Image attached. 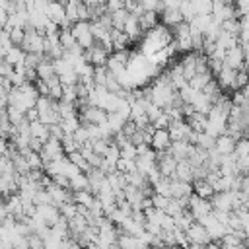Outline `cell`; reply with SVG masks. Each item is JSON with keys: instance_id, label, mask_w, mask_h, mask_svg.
Wrapping results in <instances>:
<instances>
[{"instance_id": "4fadbf2b", "label": "cell", "mask_w": 249, "mask_h": 249, "mask_svg": "<svg viewBox=\"0 0 249 249\" xmlns=\"http://www.w3.org/2000/svg\"><path fill=\"white\" fill-rule=\"evenodd\" d=\"M158 169L161 173V177L165 179H175V169H177V160L165 152V154H158Z\"/></svg>"}, {"instance_id": "4dcf8cb0", "label": "cell", "mask_w": 249, "mask_h": 249, "mask_svg": "<svg viewBox=\"0 0 249 249\" xmlns=\"http://www.w3.org/2000/svg\"><path fill=\"white\" fill-rule=\"evenodd\" d=\"M66 158L70 160V163H74L76 167H80V169H82L84 173H88V171L91 169V167H89V163L86 161V158H84V156L80 154V150H78V152H72V154H68Z\"/></svg>"}, {"instance_id": "44dd1931", "label": "cell", "mask_w": 249, "mask_h": 249, "mask_svg": "<svg viewBox=\"0 0 249 249\" xmlns=\"http://www.w3.org/2000/svg\"><path fill=\"white\" fill-rule=\"evenodd\" d=\"M29 128H31V138H35V140H39V142H43V144L51 138L49 126L43 124L41 121H33V123H29Z\"/></svg>"}, {"instance_id": "f546056e", "label": "cell", "mask_w": 249, "mask_h": 249, "mask_svg": "<svg viewBox=\"0 0 249 249\" xmlns=\"http://www.w3.org/2000/svg\"><path fill=\"white\" fill-rule=\"evenodd\" d=\"M173 220H175V228L181 230V231H187V230L195 224V218H193V214H191L189 210H185L183 214H179V216L173 218Z\"/></svg>"}, {"instance_id": "74e56055", "label": "cell", "mask_w": 249, "mask_h": 249, "mask_svg": "<svg viewBox=\"0 0 249 249\" xmlns=\"http://www.w3.org/2000/svg\"><path fill=\"white\" fill-rule=\"evenodd\" d=\"M187 249H208V245H195V243H191Z\"/></svg>"}, {"instance_id": "5b68a950", "label": "cell", "mask_w": 249, "mask_h": 249, "mask_svg": "<svg viewBox=\"0 0 249 249\" xmlns=\"http://www.w3.org/2000/svg\"><path fill=\"white\" fill-rule=\"evenodd\" d=\"M128 62H130V54H128V51H113L105 66H107V70L117 78V76H121V74L126 72Z\"/></svg>"}, {"instance_id": "d4e9b609", "label": "cell", "mask_w": 249, "mask_h": 249, "mask_svg": "<svg viewBox=\"0 0 249 249\" xmlns=\"http://www.w3.org/2000/svg\"><path fill=\"white\" fill-rule=\"evenodd\" d=\"M111 43H113V51H126V45L130 43V39L124 31L111 29Z\"/></svg>"}, {"instance_id": "83f0119b", "label": "cell", "mask_w": 249, "mask_h": 249, "mask_svg": "<svg viewBox=\"0 0 249 249\" xmlns=\"http://www.w3.org/2000/svg\"><path fill=\"white\" fill-rule=\"evenodd\" d=\"M58 41H60V47L64 49V53H66V51H72V49L78 47V43H76V39H74V35H72L70 29H60Z\"/></svg>"}, {"instance_id": "4316f807", "label": "cell", "mask_w": 249, "mask_h": 249, "mask_svg": "<svg viewBox=\"0 0 249 249\" xmlns=\"http://www.w3.org/2000/svg\"><path fill=\"white\" fill-rule=\"evenodd\" d=\"M222 91H224V89L218 86V82H216V80H212V82H210V84H208V86L202 89V93L208 97V101H210L212 105L224 97V95H222Z\"/></svg>"}, {"instance_id": "1f68e13d", "label": "cell", "mask_w": 249, "mask_h": 249, "mask_svg": "<svg viewBox=\"0 0 249 249\" xmlns=\"http://www.w3.org/2000/svg\"><path fill=\"white\" fill-rule=\"evenodd\" d=\"M70 189H72V193H78V191H89V183H88V177H86V173H80V175H76L74 179H70Z\"/></svg>"}, {"instance_id": "9a60e30c", "label": "cell", "mask_w": 249, "mask_h": 249, "mask_svg": "<svg viewBox=\"0 0 249 249\" xmlns=\"http://www.w3.org/2000/svg\"><path fill=\"white\" fill-rule=\"evenodd\" d=\"M214 80L218 82V86H220L222 89H233V91H235L237 70H233V68H230V66H222Z\"/></svg>"}, {"instance_id": "603a6c76", "label": "cell", "mask_w": 249, "mask_h": 249, "mask_svg": "<svg viewBox=\"0 0 249 249\" xmlns=\"http://www.w3.org/2000/svg\"><path fill=\"white\" fill-rule=\"evenodd\" d=\"M35 74H37V80H49V78H53V76H56L54 74V64H53V60L51 58H43V62L37 66V70H35Z\"/></svg>"}, {"instance_id": "f35d334b", "label": "cell", "mask_w": 249, "mask_h": 249, "mask_svg": "<svg viewBox=\"0 0 249 249\" xmlns=\"http://www.w3.org/2000/svg\"><path fill=\"white\" fill-rule=\"evenodd\" d=\"M173 249H187V247H173Z\"/></svg>"}, {"instance_id": "ac0fdd59", "label": "cell", "mask_w": 249, "mask_h": 249, "mask_svg": "<svg viewBox=\"0 0 249 249\" xmlns=\"http://www.w3.org/2000/svg\"><path fill=\"white\" fill-rule=\"evenodd\" d=\"M193 195H196L198 198H204V200H212L216 191H214V187L206 179H202V181H195L193 183Z\"/></svg>"}, {"instance_id": "e575fe53", "label": "cell", "mask_w": 249, "mask_h": 249, "mask_svg": "<svg viewBox=\"0 0 249 249\" xmlns=\"http://www.w3.org/2000/svg\"><path fill=\"white\" fill-rule=\"evenodd\" d=\"M60 249H84V247H82L78 241H74V239L68 237V239L62 241V247H60Z\"/></svg>"}, {"instance_id": "d6986e66", "label": "cell", "mask_w": 249, "mask_h": 249, "mask_svg": "<svg viewBox=\"0 0 249 249\" xmlns=\"http://www.w3.org/2000/svg\"><path fill=\"white\" fill-rule=\"evenodd\" d=\"M72 198H74V202L78 204V206H82V208H88V210H91L93 208V204L97 202V198H95V195L91 193V191H78V193H72Z\"/></svg>"}, {"instance_id": "277c9868", "label": "cell", "mask_w": 249, "mask_h": 249, "mask_svg": "<svg viewBox=\"0 0 249 249\" xmlns=\"http://www.w3.org/2000/svg\"><path fill=\"white\" fill-rule=\"evenodd\" d=\"M70 31H72V35H74V39H76V43L82 51H88L95 45L93 31H91V21H78L70 27Z\"/></svg>"}, {"instance_id": "7a4b0ae2", "label": "cell", "mask_w": 249, "mask_h": 249, "mask_svg": "<svg viewBox=\"0 0 249 249\" xmlns=\"http://www.w3.org/2000/svg\"><path fill=\"white\" fill-rule=\"evenodd\" d=\"M56 103L58 101H53L51 97H39L37 99V115H39V121L47 126H53V124H58L60 123V117H58V109H56Z\"/></svg>"}, {"instance_id": "ffe728a7", "label": "cell", "mask_w": 249, "mask_h": 249, "mask_svg": "<svg viewBox=\"0 0 249 249\" xmlns=\"http://www.w3.org/2000/svg\"><path fill=\"white\" fill-rule=\"evenodd\" d=\"M23 60H25V53H23L21 47H12V49H8L6 54H4V62H8V64L14 66V68H16V66H21Z\"/></svg>"}, {"instance_id": "ba28073f", "label": "cell", "mask_w": 249, "mask_h": 249, "mask_svg": "<svg viewBox=\"0 0 249 249\" xmlns=\"http://www.w3.org/2000/svg\"><path fill=\"white\" fill-rule=\"evenodd\" d=\"M171 136H169V130H156L154 128V132H152V138H150V148L156 152V154H165V152H169V148H171Z\"/></svg>"}, {"instance_id": "e0dca14e", "label": "cell", "mask_w": 249, "mask_h": 249, "mask_svg": "<svg viewBox=\"0 0 249 249\" xmlns=\"http://www.w3.org/2000/svg\"><path fill=\"white\" fill-rule=\"evenodd\" d=\"M126 123H128V117L121 115L119 111H115V113H107V128L111 130L113 136L119 134V132H123V128H124Z\"/></svg>"}, {"instance_id": "7c38bea8", "label": "cell", "mask_w": 249, "mask_h": 249, "mask_svg": "<svg viewBox=\"0 0 249 249\" xmlns=\"http://www.w3.org/2000/svg\"><path fill=\"white\" fill-rule=\"evenodd\" d=\"M185 233H187L189 245H191V243H195V245H210V243H212V239H210L206 228H204L202 224H198V222H195Z\"/></svg>"}, {"instance_id": "30bf717a", "label": "cell", "mask_w": 249, "mask_h": 249, "mask_svg": "<svg viewBox=\"0 0 249 249\" xmlns=\"http://www.w3.org/2000/svg\"><path fill=\"white\" fill-rule=\"evenodd\" d=\"M224 66H230L233 70H245V54H243V49L241 45H235V47H230L226 51V58H224Z\"/></svg>"}, {"instance_id": "8fae6325", "label": "cell", "mask_w": 249, "mask_h": 249, "mask_svg": "<svg viewBox=\"0 0 249 249\" xmlns=\"http://www.w3.org/2000/svg\"><path fill=\"white\" fill-rule=\"evenodd\" d=\"M169 136H171V142H189L191 144L193 128L189 126L187 121H175L169 126Z\"/></svg>"}, {"instance_id": "8992f818", "label": "cell", "mask_w": 249, "mask_h": 249, "mask_svg": "<svg viewBox=\"0 0 249 249\" xmlns=\"http://www.w3.org/2000/svg\"><path fill=\"white\" fill-rule=\"evenodd\" d=\"M84 56H86V62H88V64H91L93 68H99V66H105V64H107V60H109V56H111V51L105 49L103 45L95 43L91 49L84 51Z\"/></svg>"}, {"instance_id": "2e32d148", "label": "cell", "mask_w": 249, "mask_h": 249, "mask_svg": "<svg viewBox=\"0 0 249 249\" xmlns=\"http://www.w3.org/2000/svg\"><path fill=\"white\" fill-rule=\"evenodd\" d=\"M235 138L233 136H230V134H222V136H218L216 138V146H214V150L220 154V156H231L233 154V150H235Z\"/></svg>"}, {"instance_id": "836d02e7", "label": "cell", "mask_w": 249, "mask_h": 249, "mask_svg": "<svg viewBox=\"0 0 249 249\" xmlns=\"http://www.w3.org/2000/svg\"><path fill=\"white\" fill-rule=\"evenodd\" d=\"M169 200H171V198H167V196L152 195V206H154V208H158V210H163V212H165V208H167Z\"/></svg>"}, {"instance_id": "d590c367", "label": "cell", "mask_w": 249, "mask_h": 249, "mask_svg": "<svg viewBox=\"0 0 249 249\" xmlns=\"http://www.w3.org/2000/svg\"><path fill=\"white\" fill-rule=\"evenodd\" d=\"M4 218H8V210H6V200L0 198V224H2Z\"/></svg>"}, {"instance_id": "9c48e42d", "label": "cell", "mask_w": 249, "mask_h": 249, "mask_svg": "<svg viewBox=\"0 0 249 249\" xmlns=\"http://www.w3.org/2000/svg\"><path fill=\"white\" fill-rule=\"evenodd\" d=\"M189 212L193 214L195 222H200L202 218L212 214V204H210V200H204V198H198L196 195H193L189 200Z\"/></svg>"}, {"instance_id": "52a82bcc", "label": "cell", "mask_w": 249, "mask_h": 249, "mask_svg": "<svg viewBox=\"0 0 249 249\" xmlns=\"http://www.w3.org/2000/svg\"><path fill=\"white\" fill-rule=\"evenodd\" d=\"M39 156L43 158V161H45V163H51V161H56V160L64 158L66 154H64V148H62V142H60V140L49 138V140L43 144V148H41Z\"/></svg>"}, {"instance_id": "3957f363", "label": "cell", "mask_w": 249, "mask_h": 249, "mask_svg": "<svg viewBox=\"0 0 249 249\" xmlns=\"http://www.w3.org/2000/svg\"><path fill=\"white\" fill-rule=\"evenodd\" d=\"M25 54H45V35L33 29L31 25L25 27V39L21 43Z\"/></svg>"}, {"instance_id": "cb8c5ba5", "label": "cell", "mask_w": 249, "mask_h": 249, "mask_svg": "<svg viewBox=\"0 0 249 249\" xmlns=\"http://www.w3.org/2000/svg\"><path fill=\"white\" fill-rule=\"evenodd\" d=\"M191 146H193V144H189V142H173L171 148H169V154H171L177 161H183V160L189 158Z\"/></svg>"}, {"instance_id": "6da1fadb", "label": "cell", "mask_w": 249, "mask_h": 249, "mask_svg": "<svg viewBox=\"0 0 249 249\" xmlns=\"http://www.w3.org/2000/svg\"><path fill=\"white\" fill-rule=\"evenodd\" d=\"M171 33L169 27L165 25H156L154 29H150L144 37V51L146 53H154V51H161L165 47H171Z\"/></svg>"}, {"instance_id": "ab89813d", "label": "cell", "mask_w": 249, "mask_h": 249, "mask_svg": "<svg viewBox=\"0 0 249 249\" xmlns=\"http://www.w3.org/2000/svg\"><path fill=\"white\" fill-rule=\"evenodd\" d=\"M111 249H121V247H119V245H115V247H111Z\"/></svg>"}, {"instance_id": "f1b7e54d", "label": "cell", "mask_w": 249, "mask_h": 249, "mask_svg": "<svg viewBox=\"0 0 249 249\" xmlns=\"http://www.w3.org/2000/svg\"><path fill=\"white\" fill-rule=\"evenodd\" d=\"M191 8H193L195 18H196V16H212V2H208V0L191 2Z\"/></svg>"}, {"instance_id": "484cf974", "label": "cell", "mask_w": 249, "mask_h": 249, "mask_svg": "<svg viewBox=\"0 0 249 249\" xmlns=\"http://www.w3.org/2000/svg\"><path fill=\"white\" fill-rule=\"evenodd\" d=\"M158 16H160V14H156V12H142V14L138 16L140 29H142V31H150V29H154V27L158 25Z\"/></svg>"}, {"instance_id": "d6a6232c", "label": "cell", "mask_w": 249, "mask_h": 249, "mask_svg": "<svg viewBox=\"0 0 249 249\" xmlns=\"http://www.w3.org/2000/svg\"><path fill=\"white\" fill-rule=\"evenodd\" d=\"M235 158H249V136H243L235 142V150H233Z\"/></svg>"}, {"instance_id": "7402d4cb", "label": "cell", "mask_w": 249, "mask_h": 249, "mask_svg": "<svg viewBox=\"0 0 249 249\" xmlns=\"http://www.w3.org/2000/svg\"><path fill=\"white\" fill-rule=\"evenodd\" d=\"M175 179H179V181H185V183H193V181H195V175H193V165H191L187 160H183V161H177Z\"/></svg>"}, {"instance_id": "5bb4252c", "label": "cell", "mask_w": 249, "mask_h": 249, "mask_svg": "<svg viewBox=\"0 0 249 249\" xmlns=\"http://www.w3.org/2000/svg\"><path fill=\"white\" fill-rule=\"evenodd\" d=\"M39 220H43L49 228H53L58 220H60V210L53 204H45V206H35V212H33Z\"/></svg>"}, {"instance_id": "8d00e7d4", "label": "cell", "mask_w": 249, "mask_h": 249, "mask_svg": "<svg viewBox=\"0 0 249 249\" xmlns=\"http://www.w3.org/2000/svg\"><path fill=\"white\" fill-rule=\"evenodd\" d=\"M239 93H241V97H243V101H247L249 103V84L243 88V89H239Z\"/></svg>"}]
</instances>
